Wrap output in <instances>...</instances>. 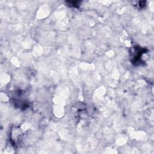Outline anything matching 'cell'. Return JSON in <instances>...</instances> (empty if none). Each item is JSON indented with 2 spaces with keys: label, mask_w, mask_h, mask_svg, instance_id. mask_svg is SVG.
I'll list each match as a JSON object with an SVG mask.
<instances>
[{
  "label": "cell",
  "mask_w": 154,
  "mask_h": 154,
  "mask_svg": "<svg viewBox=\"0 0 154 154\" xmlns=\"http://www.w3.org/2000/svg\"><path fill=\"white\" fill-rule=\"evenodd\" d=\"M134 50H135V52L134 53V55L132 57L133 59L132 60V63L135 65H136L137 63H138V64L141 63L142 62L141 57H142V55L145 52V49L141 48L140 47L138 46V48L135 47Z\"/></svg>",
  "instance_id": "cell-1"
}]
</instances>
